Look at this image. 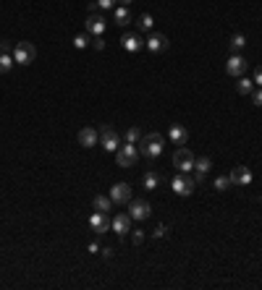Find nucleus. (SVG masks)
Here are the masks:
<instances>
[{
    "mask_svg": "<svg viewBox=\"0 0 262 290\" xmlns=\"http://www.w3.org/2000/svg\"><path fill=\"white\" fill-rule=\"evenodd\" d=\"M139 155L142 157H147V160H155V157H160L163 155V147H165V139L160 133H147V136H142L139 139Z\"/></svg>",
    "mask_w": 262,
    "mask_h": 290,
    "instance_id": "1",
    "label": "nucleus"
},
{
    "mask_svg": "<svg viewBox=\"0 0 262 290\" xmlns=\"http://www.w3.org/2000/svg\"><path fill=\"white\" fill-rule=\"evenodd\" d=\"M11 55H13V60H16L19 66H29V63H34V58H37V47L32 42H16Z\"/></svg>",
    "mask_w": 262,
    "mask_h": 290,
    "instance_id": "2",
    "label": "nucleus"
},
{
    "mask_svg": "<svg viewBox=\"0 0 262 290\" xmlns=\"http://www.w3.org/2000/svg\"><path fill=\"white\" fill-rule=\"evenodd\" d=\"M171 188H173V194H178V196H192L194 188H197L194 175H189V173H178V175H173V178H171Z\"/></svg>",
    "mask_w": 262,
    "mask_h": 290,
    "instance_id": "3",
    "label": "nucleus"
},
{
    "mask_svg": "<svg viewBox=\"0 0 262 290\" xmlns=\"http://www.w3.org/2000/svg\"><path fill=\"white\" fill-rule=\"evenodd\" d=\"M136 160H139V147H136V144L118 147V152H116V162H118L121 167H134Z\"/></svg>",
    "mask_w": 262,
    "mask_h": 290,
    "instance_id": "4",
    "label": "nucleus"
},
{
    "mask_svg": "<svg viewBox=\"0 0 262 290\" xmlns=\"http://www.w3.org/2000/svg\"><path fill=\"white\" fill-rule=\"evenodd\" d=\"M100 147H102L105 152H118L121 136H118V131H116L113 126H102V128H100Z\"/></svg>",
    "mask_w": 262,
    "mask_h": 290,
    "instance_id": "5",
    "label": "nucleus"
},
{
    "mask_svg": "<svg viewBox=\"0 0 262 290\" xmlns=\"http://www.w3.org/2000/svg\"><path fill=\"white\" fill-rule=\"evenodd\" d=\"M173 167L178 173H192L194 170V155L186 149V147H181L176 155H173Z\"/></svg>",
    "mask_w": 262,
    "mask_h": 290,
    "instance_id": "6",
    "label": "nucleus"
},
{
    "mask_svg": "<svg viewBox=\"0 0 262 290\" xmlns=\"http://www.w3.org/2000/svg\"><path fill=\"white\" fill-rule=\"evenodd\" d=\"M246 68H249V63H246V58H244V55H239V53H234V55L228 58V63H226V73H228V76H234V79L244 76V73H246Z\"/></svg>",
    "mask_w": 262,
    "mask_h": 290,
    "instance_id": "7",
    "label": "nucleus"
},
{
    "mask_svg": "<svg viewBox=\"0 0 262 290\" xmlns=\"http://www.w3.org/2000/svg\"><path fill=\"white\" fill-rule=\"evenodd\" d=\"M231 186H241V188H246V186H252V170L249 167H244V165H239V167H234V170H231Z\"/></svg>",
    "mask_w": 262,
    "mask_h": 290,
    "instance_id": "8",
    "label": "nucleus"
},
{
    "mask_svg": "<svg viewBox=\"0 0 262 290\" xmlns=\"http://www.w3.org/2000/svg\"><path fill=\"white\" fill-rule=\"evenodd\" d=\"M107 29V21L100 16V13H89L87 16V34L89 37H102Z\"/></svg>",
    "mask_w": 262,
    "mask_h": 290,
    "instance_id": "9",
    "label": "nucleus"
},
{
    "mask_svg": "<svg viewBox=\"0 0 262 290\" xmlns=\"http://www.w3.org/2000/svg\"><path fill=\"white\" fill-rule=\"evenodd\" d=\"M129 215H131V220H136V222H142V220H147L149 215H152V207L144 202V199H134V202H129Z\"/></svg>",
    "mask_w": 262,
    "mask_h": 290,
    "instance_id": "10",
    "label": "nucleus"
},
{
    "mask_svg": "<svg viewBox=\"0 0 262 290\" xmlns=\"http://www.w3.org/2000/svg\"><path fill=\"white\" fill-rule=\"evenodd\" d=\"M110 199H113V204H129L131 202V186L129 183H116L110 188Z\"/></svg>",
    "mask_w": 262,
    "mask_h": 290,
    "instance_id": "11",
    "label": "nucleus"
},
{
    "mask_svg": "<svg viewBox=\"0 0 262 290\" xmlns=\"http://www.w3.org/2000/svg\"><path fill=\"white\" fill-rule=\"evenodd\" d=\"M89 227L102 235V233L110 230V220L105 217V212H92V215H89Z\"/></svg>",
    "mask_w": 262,
    "mask_h": 290,
    "instance_id": "12",
    "label": "nucleus"
},
{
    "mask_svg": "<svg viewBox=\"0 0 262 290\" xmlns=\"http://www.w3.org/2000/svg\"><path fill=\"white\" fill-rule=\"evenodd\" d=\"M121 47L126 50V53H139V50L144 47V39H142L139 34H134V32H131V34H123V37H121Z\"/></svg>",
    "mask_w": 262,
    "mask_h": 290,
    "instance_id": "13",
    "label": "nucleus"
},
{
    "mask_svg": "<svg viewBox=\"0 0 262 290\" xmlns=\"http://www.w3.org/2000/svg\"><path fill=\"white\" fill-rule=\"evenodd\" d=\"M144 47H147L149 53H165V50H168V37H165V34H149V37L144 39Z\"/></svg>",
    "mask_w": 262,
    "mask_h": 290,
    "instance_id": "14",
    "label": "nucleus"
},
{
    "mask_svg": "<svg viewBox=\"0 0 262 290\" xmlns=\"http://www.w3.org/2000/svg\"><path fill=\"white\" fill-rule=\"evenodd\" d=\"M110 230H116V233L123 238V235L131 230V215H116V217L110 220Z\"/></svg>",
    "mask_w": 262,
    "mask_h": 290,
    "instance_id": "15",
    "label": "nucleus"
},
{
    "mask_svg": "<svg viewBox=\"0 0 262 290\" xmlns=\"http://www.w3.org/2000/svg\"><path fill=\"white\" fill-rule=\"evenodd\" d=\"M97 141H100V131H95L92 126H87V128H82V131H79V144H82V147L92 149Z\"/></svg>",
    "mask_w": 262,
    "mask_h": 290,
    "instance_id": "16",
    "label": "nucleus"
},
{
    "mask_svg": "<svg viewBox=\"0 0 262 290\" xmlns=\"http://www.w3.org/2000/svg\"><path fill=\"white\" fill-rule=\"evenodd\" d=\"M168 139H171L173 144H178V147H183V144H186V139H189V131L183 128V126H178V123H173L171 131H168Z\"/></svg>",
    "mask_w": 262,
    "mask_h": 290,
    "instance_id": "17",
    "label": "nucleus"
},
{
    "mask_svg": "<svg viewBox=\"0 0 262 290\" xmlns=\"http://www.w3.org/2000/svg\"><path fill=\"white\" fill-rule=\"evenodd\" d=\"M113 21L118 24V26H129L134 19H131V8H126V6H118V8H113Z\"/></svg>",
    "mask_w": 262,
    "mask_h": 290,
    "instance_id": "18",
    "label": "nucleus"
},
{
    "mask_svg": "<svg viewBox=\"0 0 262 290\" xmlns=\"http://www.w3.org/2000/svg\"><path fill=\"white\" fill-rule=\"evenodd\" d=\"M92 207H95V212H110V207H113V199L110 196H102V194H97L95 196V202H92Z\"/></svg>",
    "mask_w": 262,
    "mask_h": 290,
    "instance_id": "19",
    "label": "nucleus"
},
{
    "mask_svg": "<svg viewBox=\"0 0 262 290\" xmlns=\"http://www.w3.org/2000/svg\"><path fill=\"white\" fill-rule=\"evenodd\" d=\"M142 186H144V191H155V188L160 186V175H155V173H144Z\"/></svg>",
    "mask_w": 262,
    "mask_h": 290,
    "instance_id": "20",
    "label": "nucleus"
},
{
    "mask_svg": "<svg viewBox=\"0 0 262 290\" xmlns=\"http://www.w3.org/2000/svg\"><path fill=\"white\" fill-rule=\"evenodd\" d=\"M252 89H254L252 79H244V76H239V79H236V91H239V94H252Z\"/></svg>",
    "mask_w": 262,
    "mask_h": 290,
    "instance_id": "21",
    "label": "nucleus"
},
{
    "mask_svg": "<svg viewBox=\"0 0 262 290\" xmlns=\"http://www.w3.org/2000/svg\"><path fill=\"white\" fill-rule=\"evenodd\" d=\"M210 167H212V160L210 157H194V173H210Z\"/></svg>",
    "mask_w": 262,
    "mask_h": 290,
    "instance_id": "22",
    "label": "nucleus"
},
{
    "mask_svg": "<svg viewBox=\"0 0 262 290\" xmlns=\"http://www.w3.org/2000/svg\"><path fill=\"white\" fill-rule=\"evenodd\" d=\"M244 44H246V37L244 34H234L231 42H228V47H231V53H239V50H244Z\"/></svg>",
    "mask_w": 262,
    "mask_h": 290,
    "instance_id": "23",
    "label": "nucleus"
},
{
    "mask_svg": "<svg viewBox=\"0 0 262 290\" xmlns=\"http://www.w3.org/2000/svg\"><path fill=\"white\" fill-rule=\"evenodd\" d=\"M152 24H155V19H152L149 13H144V16H139V19H136V26H139L142 32H152Z\"/></svg>",
    "mask_w": 262,
    "mask_h": 290,
    "instance_id": "24",
    "label": "nucleus"
},
{
    "mask_svg": "<svg viewBox=\"0 0 262 290\" xmlns=\"http://www.w3.org/2000/svg\"><path fill=\"white\" fill-rule=\"evenodd\" d=\"M212 186H215V191H228V188H231V178H228V175H218Z\"/></svg>",
    "mask_w": 262,
    "mask_h": 290,
    "instance_id": "25",
    "label": "nucleus"
},
{
    "mask_svg": "<svg viewBox=\"0 0 262 290\" xmlns=\"http://www.w3.org/2000/svg\"><path fill=\"white\" fill-rule=\"evenodd\" d=\"M13 63H16L13 55H0V73H8L13 68Z\"/></svg>",
    "mask_w": 262,
    "mask_h": 290,
    "instance_id": "26",
    "label": "nucleus"
},
{
    "mask_svg": "<svg viewBox=\"0 0 262 290\" xmlns=\"http://www.w3.org/2000/svg\"><path fill=\"white\" fill-rule=\"evenodd\" d=\"M139 139H142V131L136 128V126H131V128L126 131V141H129V144H139Z\"/></svg>",
    "mask_w": 262,
    "mask_h": 290,
    "instance_id": "27",
    "label": "nucleus"
},
{
    "mask_svg": "<svg viewBox=\"0 0 262 290\" xmlns=\"http://www.w3.org/2000/svg\"><path fill=\"white\" fill-rule=\"evenodd\" d=\"M87 44H89V34H76V37H73V47H76V50H84Z\"/></svg>",
    "mask_w": 262,
    "mask_h": 290,
    "instance_id": "28",
    "label": "nucleus"
},
{
    "mask_svg": "<svg viewBox=\"0 0 262 290\" xmlns=\"http://www.w3.org/2000/svg\"><path fill=\"white\" fill-rule=\"evenodd\" d=\"M252 102L257 105V108H262V86H254V89H252Z\"/></svg>",
    "mask_w": 262,
    "mask_h": 290,
    "instance_id": "29",
    "label": "nucleus"
},
{
    "mask_svg": "<svg viewBox=\"0 0 262 290\" xmlns=\"http://www.w3.org/2000/svg\"><path fill=\"white\" fill-rule=\"evenodd\" d=\"M116 3H118V0H97V6H100L102 11H110V8H116Z\"/></svg>",
    "mask_w": 262,
    "mask_h": 290,
    "instance_id": "30",
    "label": "nucleus"
},
{
    "mask_svg": "<svg viewBox=\"0 0 262 290\" xmlns=\"http://www.w3.org/2000/svg\"><path fill=\"white\" fill-rule=\"evenodd\" d=\"M13 53V44L11 42H0V55H11Z\"/></svg>",
    "mask_w": 262,
    "mask_h": 290,
    "instance_id": "31",
    "label": "nucleus"
},
{
    "mask_svg": "<svg viewBox=\"0 0 262 290\" xmlns=\"http://www.w3.org/2000/svg\"><path fill=\"white\" fill-rule=\"evenodd\" d=\"M92 47L102 50V47H105V39H102V37H92Z\"/></svg>",
    "mask_w": 262,
    "mask_h": 290,
    "instance_id": "32",
    "label": "nucleus"
},
{
    "mask_svg": "<svg viewBox=\"0 0 262 290\" xmlns=\"http://www.w3.org/2000/svg\"><path fill=\"white\" fill-rule=\"evenodd\" d=\"M257 86H262V66H257V71H254V79H252Z\"/></svg>",
    "mask_w": 262,
    "mask_h": 290,
    "instance_id": "33",
    "label": "nucleus"
},
{
    "mask_svg": "<svg viewBox=\"0 0 262 290\" xmlns=\"http://www.w3.org/2000/svg\"><path fill=\"white\" fill-rule=\"evenodd\" d=\"M144 240V233L142 230H134V243H142Z\"/></svg>",
    "mask_w": 262,
    "mask_h": 290,
    "instance_id": "34",
    "label": "nucleus"
},
{
    "mask_svg": "<svg viewBox=\"0 0 262 290\" xmlns=\"http://www.w3.org/2000/svg\"><path fill=\"white\" fill-rule=\"evenodd\" d=\"M163 235H165V225H158L155 227V238H163Z\"/></svg>",
    "mask_w": 262,
    "mask_h": 290,
    "instance_id": "35",
    "label": "nucleus"
},
{
    "mask_svg": "<svg viewBox=\"0 0 262 290\" xmlns=\"http://www.w3.org/2000/svg\"><path fill=\"white\" fill-rule=\"evenodd\" d=\"M100 6H97V0H89V13H97Z\"/></svg>",
    "mask_w": 262,
    "mask_h": 290,
    "instance_id": "36",
    "label": "nucleus"
},
{
    "mask_svg": "<svg viewBox=\"0 0 262 290\" xmlns=\"http://www.w3.org/2000/svg\"><path fill=\"white\" fill-rule=\"evenodd\" d=\"M97 251H100V243L92 240V243H89V254H97Z\"/></svg>",
    "mask_w": 262,
    "mask_h": 290,
    "instance_id": "37",
    "label": "nucleus"
},
{
    "mask_svg": "<svg viewBox=\"0 0 262 290\" xmlns=\"http://www.w3.org/2000/svg\"><path fill=\"white\" fill-rule=\"evenodd\" d=\"M100 251H102L105 259H110V256H113V249H100Z\"/></svg>",
    "mask_w": 262,
    "mask_h": 290,
    "instance_id": "38",
    "label": "nucleus"
},
{
    "mask_svg": "<svg viewBox=\"0 0 262 290\" xmlns=\"http://www.w3.org/2000/svg\"><path fill=\"white\" fill-rule=\"evenodd\" d=\"M118 3H121V6H126V8H129V6H131V0H118Z\"/></svg>",
    "mask_w": 262,
    "mask_h": 290,
    "instance_id": "39",
    "label": "nucleus"
}]
</instances>
